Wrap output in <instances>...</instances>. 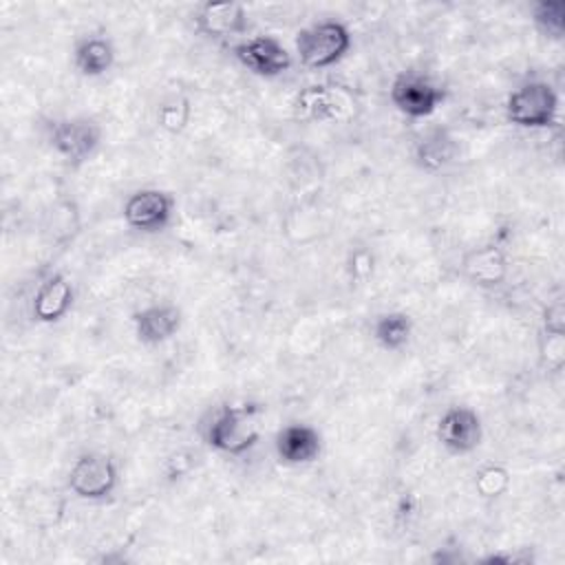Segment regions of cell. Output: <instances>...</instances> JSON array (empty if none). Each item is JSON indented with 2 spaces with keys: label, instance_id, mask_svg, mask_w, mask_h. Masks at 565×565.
<instances>
[{
  "label": "cell",
  "instance_id": "6da1fadb",
  "mask_svg": "<svg viewBox=\"0 0 565 565\" xmlns=\"http://www.w3.org/2000/svg\"><path fill=\"white\" fill-rule=\"evenodd\" d=\"M260 439V406L227 404L221 406L205 428V441L232 457L249 452Z\"/></svg>",
  "mask_w": 565,
  "mask_h": 565
},
{
  "label": "cell",
  "instance_id": "7a4b0ae2",
  "mask_svg": "<svg viewBox=\"0 0 565 565\" xmlns=\"http://www.w3.org/2000/svg\"><path fill=\"white\" fill-rule=\"evenodd\" d=\"M351 44V31L338 20L313 22L296 33L298 60L311 71L338 64L349 53Z\"/></svg>",
  "mask_w": 565,
  "mask_h": 565
},
{
  "label": "cell",
  "instance_id": "3957f363",
  "mask_svg": "<svg viewBox=\"0 0 565 565\" xmlns=\"http://www.w3.org/2000/svg\"><path fill=\"white\" fill-rule=\"evenodd\" d=\"M505 119L519 128H550L558 119V93L543 79H530L508 95Z\"/></svg>",
  "mask_w": 565,
  "mask_h": 565
},
{
  "label": "cell",
  "instance_id": "277c9868",
  "mask_svg": "<svg viewBox=\"0 0 565 565\" xmlns=\"http://www.w3.org/2000/svg\"><path fill=\"white\" fill-rule=\"evenodd\" d=\"M119 483L115 459L99 450L82 452L68 470V490L84 501L108 499Z\"/></svg>",
  "mask_w": 565,
  "mask_h": 565
},
{
  "label": "cell",
  "instance_id": "5b68a950",
  "mask_svg": "<svg viewBox=\"0 0 565 565\" xmlns=\"http://www.w3.org/2000/svg\"><path fill=\"white\" fill-rule=\"evenodd\" d=\"M51 148L71 166L86 163L102 143V126L90 117H64L49 126Z\"/></svg>",
  "mask_w": 565,
  "mask_h": 565
},
{
  "label": "cell",
  "instance_id": "8992f818",
  "mask_svg": "<svg viewBox=\"0 0 565 565\" xmlns=\"http://www.w3.org/2000/svg\"><path fill=\"white\" fill-rule=\"evenodd\" d=\"M391 104L411 119H424L430 117L441 102L446 99V93L439 84H435L430 77L422 73H399L388 90Z\"/></svg>",
  "mask_w": 565,
  "mask_h": 565
},
{
  "label": "cell",
  "instance_id": "52a82bcc",
  "mask_svg": "<svg viewBox=\"0 0 565 565\" xmlns=\"http://www.w3.org/2000/svg\"><path fill=\"white\" fill-rule=\"evenodd\" d=\"M121 214L126 225L132 230L146 234L163 232L174 216V199L166 190L141 188L126 199Z\"/></svg>",
  "mask_w": 565,
  "mask_h": 565
},
{
  "label": "cell",
  "instance_id": "ba28073f",
  "mask_svg": "<svg viewBox=\"0 0 565 565\" xmlns=\"http://www.w3.org/2000/svg\"><path fill=\"white\" fill-rule=\"evenodd\" d=\"M234 57L249 73L271 79L285 75L294 60L287 46L274 35H254L234 46Z\"/></svg>",
  "mask_w": 565,
  "mask_h": 565
},
{
  "label": "cell",
  "instance_id": "9c48e42d",
  "mask_svg": "<svg viewBox=\"0 0 565 565\" xmlns=\"http://www.w3.org/2000/svg\"><path fill=\"white\" fill-rule=\"evenodd\" d=\"M437 441L452 455H468L481 446L483 424L475 408L450 406L437 422Z\"/></svg>",
  "mask_w": 565,
  "mask_h": 565
},
{
  "label": "cell",
  "instance_id": "30bf717a",
  "mask_svg": "<svg viewBox=\"0 0 565 565\" xmlns=\"http://www.w3.org/2000/svg\"><path fill=\"white\" fill-rule=\"evenodd\" d=\"M73 302H75L73 282L62 271H53L38 285L33 294V302H31L33 320L42 324H55L68 316V311L73 309Z\"/></svg>",
  "mask_w": 565,
  "mask_h": 565
},
{
  "label": "cell",
  "instance_id": "8fae6325",
  "mask_svg": "<svg viewBox=\"0 0 565 565\" xmlns=\"http://www.w3.org/2000/svg\"><path fill=\"white\" fill-rule=\"evenodd\" d=\"M199 33L214 40L243 35L249 31V15L241 2H205L194 15Z\"/></svg>",
  "mask_w": 565,
  "mask_h": 565
},
{
  "label": "cell",
  "instance_id": "7c38bea8",
  "mask_svg": "<svg viewBox=\"0 0 565 565\" xmlns=\"http://www.w3.org/2000/svg\"><path fill=\"white\" fill-rule=\"evenodd\" d=\"M132 324H135L137 340L154 347V344H163L172 335H177V331L183 324V313L172 302H154V305H148V307L135 311Z\"/></svg>",
  "mask_w": 565,
  "mask_h": 565
},
{
  "label": "cell",
  "instance_id": "4fadbf2b",
  "mask_svg": "<svg viewBox=\"0 0 565 565\" xmlns=\"http://www.w3.org/2000/svg\"><path fill=\"white\" fill-rule=\"evenodd\" d=\"M276 455L287 466H305L320 457L322 437L309 424H287L278 430L274 441Z\"/></svg>",
  "mask_w": 565,
  "mask_h": 565
},
{
  "label": "cell",
  "instance_id": "5bb4252c",
  "mask_svg": "<svg viewBox=\"0 0 565 565\" xmlns=\"http://www.w3.org/2000/svg\"><path fill=\"white\" fill-rule=\"evenodd\" d=\"M461 269L477 287H497L508 276V256L499 245H481L463 256Z\"/></svg>",
  "mask_w": 565,
  "mask_h": 565
},
{
  "label": "cell",
  "instance_id": "9a60e30c",
  "mask_svg": "<svg viewBox=\"0 0 565 565\" xmlns=\"http://www.w3.org/2000/svg\"><path fill=\"white\" fill-rule=\"evenodd\" d=\"M117 51L106 35H86L73 46V66L84 77H102L115 64Z\"/></svg>",
  "mask_w": 565,
  "mask_h": 565
},
{
  "label": "cell",
  "instance_id": "2e32d148",
  "mask_svg": "<svg viewBox=\"0 0 565 565\" xmlns=\"http://www.w3.org/2000/svg\"><path fill=\"white\" fill-rule=\"evenodd\" d=\"M457 157V141L446 128H433L415 143V161L419 168L435 172L452 163Z\"/></svg>",
  "mask_w": 565,
  "mask_h": 565
},
{
  "label": "cell",
  "instance_id": "e0dca14e",
  "mask_svg": "<svg viewBox=\"0 0 565 565\" xmlns=\"http://www.w3.org/2000/svg\"><path fill=\"white\" fill-rule=\"evenodd\" d=\"M371 335L380 349L397 353L406 349L413 338V318L404 311H386L373 320Z\"/></svg>",
  "mask_w": 565,
  "mask_h": 565
},
{
  "label": "cell",
  "instance_id": "ac0fdd59",
  "mask_svg": "<svg viewBox=\"0 0 565 565\" xmlns=\"http://www.w3.org/2000/svg\"><path fill=\"white\" fill-rule=\"evenodd\" d=\"M534 26L552 40H563L565 33V2L563 0H541L532 7Z\"/></svg>",
  "mask_w": 565,
  "mask_h": 565
},
{
  "label": "cell",
  "instance_id": "d6986e66",
  "mask_svg": "<svg viewBox=\"0 0 565 565\" xmlns=\"http://www.w3.org/2000/svg\"><path fill=\"white\" fill-rule=\"evenodd\" d=\"M333 95L324 90V86H309L307 90H302L296 99V110L302 117L309 119H329L335 117L338 108H333Z\"/></svg>",
  "mask_w": 565,
  "mask_h": 565
},
{
  "label": "cell",
  "instance_id": "ffe728a7",
  "mask_svg": "<svg viewBox=\"0 0 565 565\" xmlns=\"http://www.w3.org/2000/svg\"><path fill=\"white\" fill-rule=\"evenodd\" d=\"M475 488L483 499H497L508 492L510 488V472L503 466L490 463L477 470Z\"/></svg>",
  "mask_w": 565,
  "mask_h": 565
},
{
  "label": "cell",
  "instance_id": "44dd1931",
  "mask_svg": "<svg viewBox=\"0 0 565 565\" xmlns=\"http://www.w3.org/2000/svg\"><path fill=\"white\" fill-rule=\"evenodd\" d=\"M190 115H192V108H190V99L188 97H172L168 102H163L159 106V113H157V121L163 130L172 132V135H179L183 132V128L188 126L190 121Z\"/></svg>",
  "mask_w": 565,
  "mask_h": 565
},
{
  "label": "cell",
  "instance_id": "7402d4cb",
  "mask_svg": "<svg viewBox=\"0 0 565 565\" xmlns=\"http://www.w3.org/2000/svg\"><path fill=\"white\" fill-rule=\"evenodd\" d=\"M349 271H351V278H358V280H364L373 274V256L371 252L366 249H358L351 254V260H349Z\"/></svg>",
  "mask_w": 565,
  "mask_h": 565
},
{
  "label": "cell",
  "instance_id": "603a6c76",
  "mask_svg": "<svg viewBox=\"0 0 565 565\" xmlns=\"http://www.w3.org/2000/svg\"><path fill=\"white\" fill-rule=\"evenodd\" d=\"M543 331L547 333H565V313H563V302L556 300L552 302L545 313H543Z\"/></svg>",
  "mask_w": 565,
  "mask_h": 565
}]
</instances>
